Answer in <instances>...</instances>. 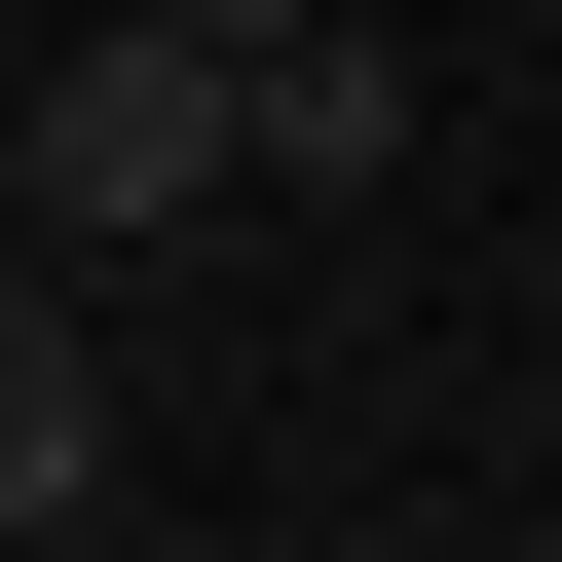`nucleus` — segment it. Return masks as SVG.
<instances>
[{
	"instance_id": "nucleus-4",
	"label": "nucleus",
	"mask_w": 562,
	"mask_h": 562,
	"mask_svg": "<svg viewBox=\"0 0 562 562\" xmlns=\"http://www.w3.org/2000/svg\"><path fill=\"white\" fill-rule=\"evenodd\" d=\"M0 301H38V262H0Z\"/></svg>"
},
{
	"instance_id": "nucleus-1",
	"label": "nucleus",
	"mask_w": 562,
	"mask_h": 562,
	"mask_svg": "<svg viewBox=\"0 0 562 562\" xmlns=\"http://www.w3.org/2000/svg\"><path fill=\"white\" fill-rule=\"evenodd\" d=\"M150 225H225V38H76L38 76V262H150Z\"/></svg>"
},
{
	"instance_id": "nucleus-2",
	"label": "nucleus",
	"mask_w": 562,
	"mask_h": 562,
	"mask_svg": "<svg viewBox=\"0 0 562 562\" xmlns=\"http://www.w3.org/2000/svg\"><path fill=\"white\" fill-rule=\"evenodd\" d=\"M375 150H413V38L262 0V38H225V188H375Z\"/></svg>"
},
{
	"instance_id": "nucleus-3",
	"label": "nucleus",
	"mask_w": 562,
	"mask_h": 562,
	"mask_svg": "<svg viewBox=\"0 0 562 562\" xmlns=\"http://www.w3.org/2000/svg\"><path fill=\"white\" fill-rule=\"evenodd\" d=\"M0 562H113V525H0Z\"/></svg>"
}]
</instances>
